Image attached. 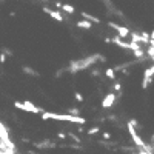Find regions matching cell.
Returning <instances> with one entry per match:
<instances>
[{
    "instance_id": "6da1fadb",
    "label": "cell",
    "mask_w": 154,
    "mask_h": 154,
    "mask_svg": "<svg viewBox=\"0 0 154 154\" xmlns=\"http://www.w3.org/2000/svg\"><path fill=\"white\" fill-rule=\"evenodd\" d=\"M42 119L43 120H48V119H52V120H63V122H71V123H85V119L80 117V116H73V114H56V113H46L43 111L42 113Z\"/></svg>"
},
{
    "instance_id": "7a4b0ae2",
    "label": "cell",
    "mask_w": 154,
    "mask_h": 154,
    "mask_svg": "<svg viewBox=\"0 0 154 154\" xmlns=\"http://www.w3.org/2000/svg\"><path fill=\"white\" fill-rule=\"evenodd\" d=\"M14 106L15 108H19V109H23V111H29V113H43L38 106H36V105H32L31 102H15L14 103Z\"/></svg>"
},
{
    "instance_id": "3957f363",
    "label": "cell",
    "mask_w": 154,
    "mask_h": 154,
    "mask_svg": "<svg viewBox=\"0 0 154 154\" xmlns=\"http://www.w3.org/2000/svg\"><path fill=\"white\" fill-rule=\"evenodd\" d=\"M128 133H130V136H131V139H133V142H134V144H136L137 146H139L140 150H144L145 142L142 140V137H140L139 134H137V131H136V128H134V126H133V125H130V123H128Z\"/></svg>"
},
{
    "instance_id": "277c9868",
    "label": "cell",
    "mask_w": 154,
    "mask_h": 154,
    "mask_svg": "<svg viewBox=\"0 0 154 154\" xmlns=\"http://www.w3.org/2000/svg\"><path fill=\"white\" fill-rule=\"evenodd\" d=\"M108 26H109V28H113V29L117 31V34H119V37H120V38H126V37L130 36V32H131L128 28H126V26H120V25H117V23H114V22H109Z\"/></svg>"
},
{
    "instance_id": "5b68a950",
    "label": "cell",
    "mask_w": 154,
    "mask_h": 154,
    "mask_svg": "<svg viewBox=\"0 0 154 154\" xmlns=\"http://www.w3.org/2000/svg\"><path fill=\"white\" fill-rule=\"evenodd\" d=\"M43 11L49 15V17H52L54 20H57V22H63V15L59 13V11H54V9H49L46 6H43Z\"/></svg>"
},
{
    "instance_id": "8992f818",
    "label": "cell",
    "mask_w": 154,
    "mask_h": 154,
    "mask_svg": "<svg viewBox=\"0 0 154 154\" xmlns=\"http://www.w3.org/2000/svg\"><path fill=\"white\" fill-rule=\"evenodd\" d=\"M114 100H116V94H114V92H109V94H106V97L103 99L102 106H103V108H109V106H113V105H114Z\"/></svg>"
},
{
    "instance_id": "52a82bcc",
    "label": "cell",
    "mask_w": 154,
    "mask_h": 154,
    "mask_svg": "<svg viewBox=\"0 0 154 154\" xmlns=\"http://www.w3.org/2000/svg\"><path fill=\"white\" fill-rule=\"evenodd\" d=\"M82 17H83L85 20H88V22H91V23H100V19H97V17H94V15L85 13V11L82 13Z\"/></svg>"
},
{
    "instance_id": "ba28073f",
    "label": "cell",
    "mask_w": 154,
    "mask_h": 154,
    "mask_svg": "<svg viewBox=\"0 0 154 154\" xmlns=\"http://www.w3.org/2000/svg\"><path fill=\"white\" fill-rule=\"evenodd\" d=\"M76 25H77V28H83V29H90L92 26V23H91V22H88V20H79Z\"/></svg>"
},
{
    "instance_id": "9c48e42d",
    "label": "cell",
    "mask_w": 154,
    "mask_h": 154,
    "mask_svg": "<svg viewBox=\"0 0 154 154\" xmlns=\"http://www.w3.org/2000/svg\"><path fill=\"white\" fill-rule=\"evenodd\" d=\"M57 8H62L63 11H66L68 14H74L76 13V9H74V6H71V5H66V3H63V5H60V3H57Z\"/></svg>"
},
{
    "instance_id": "30bf717a",
    "label": "cell",
    "mask_w": 154,
    "mask_h": 154,
    "mask_svg": "<svg viewBox=\"0 0 154 154\" xmlns=\"http://www.w3.org/2000/svg\"><path fill=\"white\" fill-rule=\"evenodd\" d=\"M153 76H154V65H151L150 68H146V69H145V73H144V79H153Z\"/></svg>"
},
{
    "instance_id": "8fae6325",
    "label": "cell",
    "mask_w": 154,
    "mask_h": 154,
    "mask_svg": "<svg viewBox=\"0 0 154 154\" xmlns=\"http://www.w3.org/2000/svg\"><path fill=\"white\" fill-rule=\"evenodd\" d=\"M105 74H106V77H108V79L116 80V69H114V68H108Z\"/></svg>"
},
{
    "instance_id": "7c38bea8",
    "label": "cell",
    "mask_w": 154,
    "mask_h": 154,
    "mask_svg": "<svg viewBox=\"0 0 154 154\" xmlns=\"http://www.w3.org/2000/svg\"><path fill=\"white\" fill-rule=\"evenodd\" d=\"M133 54H134L136 57H144V56H145V51H144L142 48H139V49H134Z\"/></svg>"
},
{
    "instance_id": "4fadbf2b",
    "label": "cell",
    "mask_w": 154,
    "mask_h": 154,
    "mask_svg": "<svg viewBox=\"0 0 154 154\" xmlns=\"http://www.w3.org/2000/svg\"><path fill=\"white\" fill-rule=\"evenodd\" d=\"M151 82H153V79H144V82H142V88L146 90L148 85H151Z\"/></svg>"
},
{
    "instance_id": "5bb4252c",
    "label": "cell",
    "mask_w": 154,
    "mask_h": 154,
    "mask_svg": "<svg viewBox=\"0 0 154 154\" xmlns=\"http://www.w3.org/2000/svg\"><path fill=\"white\" fill-rule=\"evenodd\" d=\"M96 133H99V128H97V126H94V128H91V130H88V134H90V136L96 134Z\"/></svg>"
},
{
    "instance_id": "9a60e30c",
    "label": "cell",
    "mask_w": 154,
    "mask_h": 154,
    "mask_svg": "<svg viewBox=\"0 0 154 154\" xmlns=\"http://www.w3.org/2000/svg\"><path fill=\"white\" fill-rule=\"evenodd\" d=\"M74 96H76V99H77V102H83V97H82L80 92H74Z\"/></svg>"
},
{
    "instance_id": "2e32d148",
    "label": "cell",
    "mask_w": 154,
    "mask_h": 154,
    "mask_svg": "<svg viewBox=\"0 0 154 154\" xmlns=\"http://www.w3.org/2000/svg\"><path fill=\"white\" fill-rule=\"evenodd\" d=\"M5 60H6V54L2 52L0 54V63H5Z\"/></svg>"
},
{
    "instance_id": "e0dca14e",
    "label": "cell",
    "mask_w": 154,
    "mask_h": 154,
    "mask_svg": "<svg viewBox=\"0 0 154 154\" xmlns=\"http://www.w3.org/2000/svg\"><path fill=\"white\" fill-rule=\"evenodd\" d=\"M114 90H116V91H120V83H119V82L114 85Z\"/></svg>"
},
{
    "instance_id": "ac0fdd59",
    "label": "cell",
    "mask_w": 154,
    "mask_h": 154,
    "mask_svg": "<svg viewBox=\"0 0 154 154\" xmlns=\"http://www.w3.org/2000/svg\"><path fill=\"white\" fill-rule=\"evenodd\" d=\"M103 137H105V139H109V137H111V134H109V133H105V134H103Z\"/></svg>"
},
{
    "instance_id": "d6986e66",
    "label": "cell",
    "mask_w": 154,
    "mask_h": 154,
    "mask_svg": "<svg viewBox=\"0 0 154 154\" xmlns=\"http://www.w3.org/2000/svg\"><path fill=\"white\" fill-rule=\"evenodd\" d=\"M150 38H153V40H154V29L151 31V34H150Z\"/></svg>"
},
{
    "instance_id": "ffe728a7",
    "label": "cell",
    "mask_w": 154,
    "mask_h": 154,
    "mask_svg": "<svg viewBox=\"0 0 154 154\" xmlns=\"http://www.w3.org/2000/svg\"><path fill=\"white\" fill-rule=\"evenodd\" d=\"M137 154H150V153H146V151H144V150H142L140 153H137Z\"/></svg>"
}]
</instances>
